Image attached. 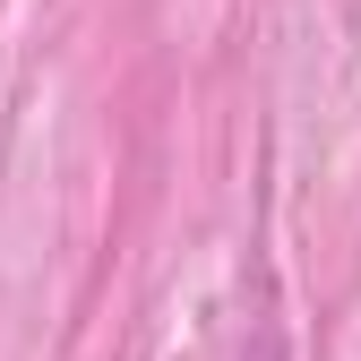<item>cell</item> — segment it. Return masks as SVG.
I'll list each match as a JSON object with an SVG mask.
<instances>
[{
  "mask_svg": "<svg viewBox=\"0 0 361 361\" xmlns=\"http://www.w3.org/2000/svg\"><path fill=\"white\" fill-rule=\"evenodd\" d=\"M250 361H284V336H276V327H267V336L250 344Z\"/></svg>",
  "mask_w": 361,
  "mask_h": 361,
  "instance_id": "cell-1",
  "label": "cell"
}]
</instances>
